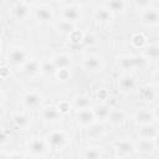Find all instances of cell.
<instances>
[{
    "label": "cell",
    "instance_id": "obj_28",
    "mask_svg": "<svg viewBox=\"0 0 159 159\" xmlns=\"http://www.w3.org/2000/svg\"><path fill=\"white\" fill-rule=\"evenodd\" d=\"M119 88H120V91H123V92H129V91H132L133 89V87H134V81H133V78H130L129 76H124V77H122L120 80H119Z\"/></svg>",
    "mask_w": 159,
    "mask_h": 159
},
{
    "label": "cell",
    "instance_id": "obj_24",
    "mask_svg": "<svg viewBox=\"0 0 159 159\" xmlns=\"http://www.w3.org/2000/svg\"><path fill=\"white\" fill-rule=\"evenodd\" d=\"M106 6L112 12H122L125 9V1L124 0H108Z\"/></svg>",
    "mask_w": 159,
    "mask_h": 159
},
{
    "label": "cell",
    "instance_id": "obj_20",
    "mask_svg": "<svg viewBox=\"0 0 159 159\" xmlns=\"http://www.w3.org/2000/svg\"><path fill=\"white\" fill-rule=\"evenodd\" d=\"M118 65L122 70L129 71L135 68V62H134V56H120L118 58Z\"/></svg>",
    "mask_w": 159,
    "mask_h": 159
},
{
    "label": "cell",
    "instance_id": "obj_7",
    "mask_svg": "<svg viewBox=\"0 0 159 159\" xmlns=\"http://www.w3.org/2000/svg\"><path fill=\"white\" fill-rule=\"evenodd\" d=\"M142 21L145 25L155 26L159 24V9L157 7H148L142 11Z\"/></svg>",
    "mask_w": 159,
    "mask_h": 159
},
{
    "label": "cell",
    "instance_id": "obj_23",
    "mask_svg": "<svg viewBox=\"0 0 159 159\" xmlns=\"http://www.w3.org/2000/svg\"><path fill=\"white\" fill-rule=\"evenodd\" d=\"M83 157L84 158H89V159L102 158L103 157V149L101 147H88L87 149H84Z\"/></svg>",
    "mask_w": 159,
    "mask_h": 159
},
{
    "label": "cell",
    "instance_id": "obj_6",
    "mask_svg": "<svg viewBox=\"0 0 159 159\" xmlns=\"http://www.w3.org/2000/svg\"><path fill=\"white\" fill-rule=\"evenodd\" d=\"M76 119L81 125H86L87 127V125H92L97 118H96L94 111L89 107V108L78 109L77 113H76Z\"/></svg>",
    "mask_w": 159,
    "mask_h": 159
},
{
    "label": "cell",
    "instance_id": "obj_2",
    "mask_svg": "<svg viewBox=\"0 0 159 159\" xmlns=\"http://www.w3.org/2000/svg\"><path fill=\"white\" fill-rule=\"evenodd\" d=\"M7 60H9V63H11L12 66H20L22 67L30 58H29V55L27 52L22 48V47H14L9 51L7 53Z\"/></svg>",
    "mask_w": 159,
    "mask_h": 159
},
{
    "label": "cell",
    "instance_id": "obj_19",
    "mask_svg": "<svg viewBox=\"0 0 159 159\" xmlns=\"http://www.w3.org/2000/svg\"><path fill=\"white\" fill-rule=\"evenodd\" d=\"M158 132L152 124H143L139 129V137L140 138H148V139H154L157 137Z\"/></svg>",
    "mask_w": 159,
    "mask_h": 159
},
{
    "label": "cell",
    "instance_id": "obj_10",
    "mask_svg": "<svg viewBox=\"0 0 159 159\" xmlns=\"http://www.w3.org/2000/svg\"><path fill=\"white\" fill-rule=\"evenodd\" d=\"M35 16L41 22H48L53 19V10L47 5H41L35 10Z\"/></svg>",
    "mask_w": 159,
    "mask_h": 159
},
{
    "label": "cell",
    "instance_id": "obj_14",
    "mask_svg": "<svg viewBox=\"0 0 159 159\" xmlns=\"http://www.w3.org/2000/svg\"><path fill=\"white\" fill-rule=\"evenodd\" d=\"M135 122L139 123L140 125L143 124H150L153 120H154V112H150L148 109H142L139 112L135 113Z\"/></svg>",
    "mask_w": 159,
    "mask_h": 159
},
{
    "label": "cell",
    "instance_id": "obj_42",
    "mask_svg": "<svg viewBox=\"0 0 159 159\" xmlns=\"http://www.w3.org/2000/svg\"><path fill=\"white\" fill-rule=\"evenodd\" d=\"M154 81H155L157 83H159V71H157V72L154 73Z\"/></svg>",
    "mask_w": 159,
    "mask_h": 159
},
{
    "label": "cell",
    "instance_id": "obj_25",
    "mask_svg": "<svg viewBox=\"0 0 159 159\" xmlns=\"http://www.w3.org/2000/svg\"><path fill=\"white\" fill-rule=\"evenodd\" d=\"M12 122L15 123L16 127L25 128V127H27L30 119H29V116L25 114V113H16V114L12 116Z\"/></svg>",
    "mask_w": 159,
    "mask_h": 159
},
{
    "label": "cell",
    "instance_id": "obj_4",
    "mask_svg": "<svg viewBox=\"0 0 159 159\" xmlns=\"http://www.w3.org/2000/svg\"><path fill=\"white\" fill-rule=\"evenodd\" d=\"M135 149H137L135 144L132 140H128V139L119 140L114 145V150H116L117 157H122V158L123 157H129V155L134 154Z\"/></svg>",
    "mask_w": 159,
    "mask_h": 159
},
{
    "label": "cell",
    "instance_id": "obj_26",
    "mask_svg": "<svg viewBox=\"0 0 159 159\" xmlns=\"http://www.w3.org/2000/svg\"><path fill=\"white\" fill-rule=\"evenodd\" d=\"M93 111H94V114H96L97 119H108V117L111 114V109L106 104H99Z\"/></svg>",
    "mask_w": 159,
    "mask_h": 159
},
{
    "label": "cell",
    "instance_id": "obj_3",
    "mask_svg": "<svg viewBox=\"0 0 159 159\" xmlns=\"http://www.w3.org/2000/svg\"><path fill=\"white\" fill-rule=\"evenodd\" d=\"M47 142L50 148H52L53 150H60L67 144V135L63 130H53L48 135Z\"/></svg>",
    "mask_w": 159,
    "mask_h": 159
},
{
    "label": "cell",
    "instance_id": "obj_12",
    "mask_svg": "<svg viewBox=\"0 0 159 159\" xmlns=\"http://www.w3.org/2000/svg\"><path fill=\"white\" fill-rule=\"evenodd\" d=\"M97 21L99 24H109L112 20H113V12L107 7V6H102V7H98L96 10V14H94Z\"/></svg>",
    "mask_w": 159,
    "mask_h": 159
},
{
    "label": "cell",
    "instance_id": "obj_34",
    "mask_svg": "<svg viewBox=\"0 0 159 159\" xmlns=\"http://www.w3.org/2000/svg\"><path fill=\"white\" fill-rule=\"evenodd\" d=\"M58 109H60V112L61 113H67L68 111H70V102H67V101H62V102H60L58 103Z\"/></svg>",
    "mask_w": 159,
    "mask_h": 159
},
{
    "label": "cell",
    "instance_id": "obj_43",
    "mask_svg": "<svg viewBox=\"0 0 159 159\" xmlns=\"http://www.w3.org/2000/svg\"><path fill=\"white\" fill-rule=\"evenodd\" d=\"M24 2H26V4H32V2H35V1H37V0H22Z\"/></svg>",
    "mask_w": 159,
    "mask_h": 159
},
{
    "label": "cell",
    "instance_id": "obj_36",
    "mask_svg": "<svg viewBox=\"0 0 159 159\" xmlns=\"http://www.w3.org/2000/svg\"><path fill=\"white\" fill-rule=\"evenodd\" d=\"M0 72H1V78H4V80L10 76V68H9L6 65H2V66H1Z\"/></svg>",
    "mask_w": 159,
    "mask_h": 159
},
{
    "label": "cell",
    "instance_id": "obj_38",
    "mask_svg": "<svg viewBox=\"0 0 159 159\" xmlns=\"http://www.w3.org/2000/svg\"><path fill=\"white\" fill-rule=\"evenodd\" d=\"M2 157H7V158H24L26 155L25 154H21V153H10V154L2 155Z\"/></svg>",
    "mask_w": 159,
    "mask_h": 159
},
{
    "label": "cell",
    "instance_id": "obj_11",
    "mask_svg": "<svg viewBox=\"0 0 159 159\" xmlns=\"http://www.w3.org/2000/svg\"><path fill=\"white\" fill-rule=\"evenodd\" d=\"M41 117H42L45 120H51V122H52V120L60 119L61 112H60V109H58L57 106L50 104V106H46V107H43V108L41 109Z\"/></svg>",
    "mask_w": 159,
    "mask_h": 159
},
{
    "label": "cell",
    "instance_id": "obj_44",
    "mask_svg": "<svg viewBox=\"0 0 159 159\" xmlns=\"http://www.w3.org/2000/svg\"><path fill=\"white\" fill-rule=\"evenodd\" d=\"M53 1H61V0H53Z\"/></svg>",
    "mask_w": 159,
    "mask_h": 159
},
{
    "label": "cell",
    "instance_id": "obj_13",
    "mask_svg": "<svg viewBox=\"0 0 159 159\" xmlns=\"http://www.w3.org/2000/svg\"><path fill=\"white\" fill-rule=\"evenodd\" d=\"M41 101H42L41 94L37 93V92H35V91H30V92H27V93L24 96V98H22L24 104H25L26 107H29V108L37 107V106L41 103Z\"/></svg>",
    "mask_w": 159,
    "mask_h": 159
},
{
    "label": "cell",
    "instance_id": "obj_37",
    "mask_svg": "<svg viewBox=\"0 0 159 159\" xmlns=\"http://www.w3.org/2000/svg\"><path fill=\"white\" fill-rule=\"evenodd\" d=\"M56 75H57L61 80H66V78L70 76V73H68V70H67V68H61V70H58Z\"/></svg>",
    "mask_w": 159,
    "mask_h": 159
},
{
    "label": "cell",
    "instance_id": "obj_22",
    "mask_svg": "<svg viewBox=\"0 0 159 159\" xmlns=\"http://www.w3.org/2000/svg\"><path fill=\"white\" fill-rule=\"evenodd\" d=\"M56 29L62 35H70L75 30V25H73V22H70V21H66V20H61L56 25Z\"/></svg>",
    "mask_w": 159,
    "mask_h": 159
},
{
    "label": "cell",
    "instance_id": "obj_41",
    "mask_svg": "<svg viewBox=\"0 0 159 159\" xmlns=\"http://www.w3.org/2000/svg\"><path fill=\"white\" fill-rule=\"evenodd\" d=\"M154 142H155V147L159 149V133L157 134V137L154 138Z\"/></svg>",
    "mask_w": 159,
    "mask_h": 159
},
{
    "label": "cell",
    "instance_id": "obj_32",
    "mask_svg": "<svg viewBox=\"0 0 159 159\" xmlns=\"http://www.w3.org/2000/svg\"><path fill=\"white\" fill-rule=\"evenodd\" d=\"M133 1H134L135 7L142 10V11L148 9V7H150V2H152V0H133Z\"/></svg>",
    "mask_w": 159,
    "mask_h": 159
},
{
    "label": "cell",
    "instance_id": "obj_17",
    "mask_svg": "<svg viewBox=\"0 0 159 159\" xmlns=\"http://www.w3.org/2000/svg\"><path fill=\"white\" fill-rule=\"evenodd\" d=\"M137 147L143 153H150V152H153L157 148L154 139H148V138H140Z\"/></svg>",
    "mask_w": 159,
    "mask_h": 159
},
{
    "label": "cell",
    "instance_id": "obj_40",
    "mask_svg": "<svg viewBox=\"0 0 159 159\" xmlns=\"http://www.w3.org/2000/svg\"><path fill=\"white\" fill-rule=\"evenodd\" d=\"M154 117L159 120V106H157V107H155V109H154Z\"/></svg>",
    "mask_w": 159,
    "mask_h": 159
},
{
    "label": "cell",
    "instance_id": "obj_18",
    "mask_svg": "<svg viewBox=\"0 0 159 159\" xmlns=\"http://www.w3.org/2000/svg\"><path fill=\"white\" fill-rule=\"evenodd\" d=\"M73 107L77 111L83 109V108H89L91 107V99L84 94H77L73 98Z\"/></svg>",
    "mask_w": 159,
    "mask_h": 159
},
{
    "label": "cell",
    "instance_id": "obj_39",
    "mask_svg": "<svg viewBox=\"0 0 159 159\" xmlns=\"http://www.w3.org/2000/svg\"><path fill=\"white\" fill-rule=\"evenodd\" d=\"M94 41V39H93V36L92 35H84V37H83V42L84 43H92Z\"/></svg>",
    "mask_w": 159,
    "mask_h": 159
},
{
    "label": "cell",
    "instance_id": "obj_31",
    "mask_svg": "<svg viewBox=\"0 0 159 159\" xmlns=\"http://www.w3.org/2000/svg\"><path fill=\"white\" fill-rule=\"evenodd\" d=\"M68 37H70V41H71L72 43H80V42H83L84 35H83L81 31H78V30L75 29V30L68 35Z\"/></svg>",
    "mask_w": 159,
    "mask_h": 159
},
{
    "label": "cell",
    "instance_id": "obj_5",
    "mask_svg": "<svg viewBox=\"0 0 159 159\" xmlns=\"http://www.w3.org/2000/svg\"><path fill=\"white\" fill-rule=\"evenodd\" d=\"M61 17L62 20L70 21V22H76L81 17V6L76 4H70L62 7L61 10Z\"/></svg>",
    "mask_w": 159,
    "mask_h": 159
},
{
    "label": "cell",
    "instance_id": "obj_16",
    "mask_svg": "<svg viewBox=\"0 0 159 159\" xmlns=\"http://www.w3.org/2000/svg\"><path fill=\"white\" fill-rule=\"evenodd\" d=\"M58 71L53 58L52 60H45V61H41V72L43 75H47V76H53L56 75Z\"/></svg>",
    "mask_w": 159,
    "mask_h": 159
},
{
    "label": "cell",
    "instance_id": "obj_29",
    "mask_svg": "<svg viewBox=\"0 0 159 159\" xmlns=\"http://www.w3.org/2000/svg\"><path fill=\"white\" fill-rule=\"evenodd\" d=\"M53 61H55V63H56V66H57L58 70L67 68L70 66V57L67 55H63V53H60V55L55 56L53 57Z\"/></svg>",
    "mask_w": 159,
    "mask_h": 159
},
{
    "label": "cell",
    "instance_id": "obj_30",
    "mask_svg": "<svg viewBox=\"0 0 159 159\" xmlns=\"http://www.w3.org/2000/svg\"><path fill=\"white\" fill-rule=\"evenodd\" d=\"M124 119V114L120 111H111V114L108 117V120L112 124H119L122 123V120Z\"/></svg>",
    "mask_w": 159,
    "mask_h": 159
},
{
    "label": "cell",
    "instance_id": "obj_15",
    "mask_svg": "<svg viewBox=\"0 0 159 159\" xmlns=\"http://www.w3.org/2000/svg\"><path fill=\"white\" fill-rule=\"evenodd\" d=\"M21 71L25 75H36L39 72H41V61L37 60H29L22 67Z\"/></svg>",
    "mask_w": 159,
    "mask_h": 159
},
{
    "label": "cell",
    "instance_id": "obj_1",
    "mask_svg": "<svg viewBox=\"0 0 159 159\" xmlns=\"http://www.w3.org/2000/svg\"><path fill=\"white\" fill-rule=\"evenodd\" d=\"M50 149L47 139L42 138H31L27 142V150L35 157H42Z\"/></svg>",
    "mask_w": 159,
    "mask_h": 159
},
{
    "label": "cell",
    "instance_id": "obj_8",
    "mask_svg": "<svg viewBox=\"0 0 159 159\" xmlns=\"http://www.w3.org/2000/svg\"><path fill=\"white\" fill-rule=\"evenodd\" d=\"M82 66L87 71H99L102 68V60L97 55H88L82 60Z\"/></svg>",
    "mask_w": 159,
    "mask_h": 159
},
{
    "label": "cell",
    "instance_id": "obj_33",
    "mask_svg": "<svg viewBox=\"0 0 159 159\" xmlns=\"http://www.w3.org/2000/svg\"><path fill=\"white\" fill-rule=\"evenodd\" d=\"M142 97H143V99H145V101H153L154 93H153V91H152L150 88H144V89L142 91Z\"/></svg>",
    "mask_w": 159,
    "mask_h": 159
},
{
    "label": "cell",
    "instance_id": "obj_21",
    "mask_svg": "<svg viewBox=\"0 0 159 159\" xmlns=\"http://www.w3.org/2000/svg\"><path fill=\"white\" fill-rule=\"evenodd\" d=\"M144 56L148 60H158L159 58V45L153 43L144 47Z\"/></svg>",
    "mask_w": 159,
    "mask_h": 159
},
{
    "label": "cell",
    "instance_id": "obj_27",
    "mask_svg": "<svg viewBox=\"0 0 159 159\" xmlns=\"http://www.w3.org/2000/svg\"><path fill=\"white\" fill-rule=\"evenodd\" d=\"M130 41H132V45H133L134 47H137V48H143V47H145V45H147V37H145L143 34H140V32L134 34V35L132 36Z\"/></svg>",
    "mask_w": 159,
    "mask_h": 159
},
{
    "label": "cell",
    "instance_id": "obj_35",
    "mask_svg": "<svg viewBox=\"0 0 159 159\" xmlns=\"http://www.w3.org/2000/svg\"><path fill=\"white\" fill-rule=\"evenodd\" d=\"M107 97H108V92H107L106 88H99V89L97 91V98H98V99L104 101Z\"/></svg>",
    "mask_w": 159,
    "mask_h": 159
},
{
    "label": "cell",
    "instance_id": "obj_9",
    "mask_svg": "<svg viewBox=\"0 0 159 159\" xmlns=\"http://www.w3.org/2000/svg\"><path fill=\"white\" fill-rule=\"evenodd\" d=\"M11 14L16 20H26L30 15V9H29L26 2L21 1V2H17L12 6Z\"/></svg>",
    "mask_w": 159,
    "mask_h": 159
}]
</instances>
